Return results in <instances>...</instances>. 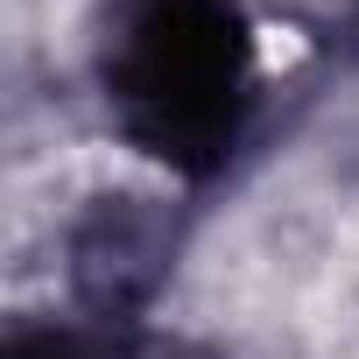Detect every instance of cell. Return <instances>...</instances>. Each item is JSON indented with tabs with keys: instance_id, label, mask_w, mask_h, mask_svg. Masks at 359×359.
<instances>
[{
	"instance_id": "6da1fadb",
	"label": "cell",
	"mask_w": 359,
	"mask_h": 359,
	"mask_svg": "<svg viewBox=\"0 0 359 359\" xmlns=\"http://www.w3.org/2000/svg\"><path fill=\"white\" fill-rule=\"evenodd\" d=\"M106 78L134 141H148L176 169H212L240 127L247 78L233 0H127Z\"/></svg>"
}]
</instances>
